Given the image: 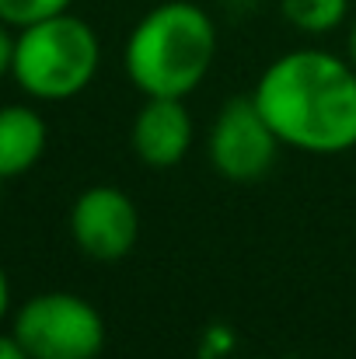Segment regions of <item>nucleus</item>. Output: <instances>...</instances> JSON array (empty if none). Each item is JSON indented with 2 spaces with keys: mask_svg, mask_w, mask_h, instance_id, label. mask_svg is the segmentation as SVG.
Returning a JSON list of instances; mask_svg holds the SVG:
<instances>
[{
  "mask_svg": "<svg viewBox=\"0 0 356 359\" xmlns=\"http://www.w3.org/2000/svg\"><path fill=\"white\" fill-rule=\"evenodd\" d=\"M283 147L346 154L356 147V67L329 49H294L272 60L251 91Z\"/></svg>",
  "mask_w": 356,
  "mask_h": 359,
  "instance_id": "obj_1",
  "label": "nucleus"
},
{
  "mask_svg": "<svg viewBox=\"0 0 356 359\" xmlns=\"http://www.w3.org/2000/svg\"><path fill=\"white\" fill-rule=\"evenodd\" d=\"M217 60V21L192 0L150 7L122 46V70L143 98H189Z\"/></svg>",
  "mask_w": 356,
  "mask_h": 359,
  "instance_id": "obj_2",
  "label": "nucleus"
},
{
  "mask_svg": "<svg viewBox=\"0 0 356 359\" xmlns=\"http://www.w3.org/2000/svg\"><path fill=\"white\" fill-rule=\"evenodd\" d=\"M98 67L102 42L95 28L70 11L18 28L11 77L28 98L67 102L95 81Z\"/></svg>",
  "mask_w": 356,
  "mask_h": 359,
  "instance_id": "obj_3",
  "label": "nucleus"
},
{
  "mask_svg": "<svg viewBox=\"0 0 356 359\" xmlns=\"http://www.w3.org/2000/svg\"><path fill=\"white\" fill-rule=\"evenodd\" d=\"M11 335L32 359H98L109 328L91 300L67 290H49L18 307Z\"/></svg>",
  "mask_w": 356,
  "mask_h": 359,
  "instance_id": "obj_4",
  "label": "nucleus"
},
{
  "mask_svg": "<svg viewBox=\"0 0 356 359\" xmlns=\"http://www.w3.org/2000/svg\"><path fill=\"white\" fill-rule=\"evenodd\" d=\"M279 136L258 112L251 95H235L210 122L206 133V157L210 168L237 185L258 182L272 171L279 157Z\"/></svg>",
  "mask_w": 356,
  "mask_h": 359,
  "instance_id": "obj_5",
  "label": "nucleus"
},
{
  "mask_svg": "<svg viewBox=\"0 0 356 359\" xmlns=\"http://www.w3.org/2000/svg\"><path fill=\"white\" fill-rule=\"evenodd\" d=\"M70 238L95 262H119L136 248L140 210L116 185H91L70 206Z\"/></svg>",
  "mask_w": 356,
  "mask_h": 359,
  "instance_id": "obj_6",
  "label": "nucleus"
},
{
  "mask_svg": "<svg viewBox=\"0 0 356 359\" xmlns=\"http://www.w3.org/2000/svg\"><path fill=\"white\" fill-rule=\"evenodd\" d=\"M196 140V122L185 98H147L129 126L133 154L157 171L178 168Z\"/></svg>",
  "mask_w": 356,
  "mask_h": 359,
  "instance_id": "obj_7",
  "label": "nucleus"
},
{
  "mask_svg": "<svg viewBox=\"0 0 356 359\" xmlns=\"http://www.w3.org/2000/svg\"><path fill=\"white\" fill-rule=\"evenodd\" d=\"M49 143L46 119L32 105H4L0 109V178H18L32 171Z\"/></svg>",
  "mask_w": 356,
  "mask_h": 359,
  "instance_id": "obj_8",
  "label": "nucleus"
},
{
  "mask_svg": "<svg viewBox=\"0 0 356 359\" xmlns=\"http://www.w3.org/2000/svg\"><path fill=\"white\" fill-rule=\"evenodd\" d=\"M279 11L290 28L304 35H329L350 18V0H283Z\"/></svg>",
  "mask_w": 356,
  "mask_h": 359,
  "instance_id": "obj_9",
  "label": "nucleus"
},
{
  "mask_svg": "<svg viewBox=\"0 0 356 359\" xmlns=\"http://www.w3.org/2000/svg\"><path fill=\"white\" fill-rule=\"evenodd\" d=\"M70 4L74 0H0V21L11 28H28L35 21L70 11Z\"/></svg>",
  "mask_w": 356,
  "mask_h": 359,
  "instance_id": "obj_10",
  "label": "nucleus"
},
{
  "mask_svg": "<svg viewBox=\"0 0 356 359\" xmlns=\"http://www.w3.org/2000/svg\"><path fill=\"white\" fill-rule=\"evenodd\" d=\"M14 42H18V35H11V25L0 21V77H7L14 67Z\"/></svg>",
  "mask_w": 356,
  "mask_h": 359,
  "instance_id": "obj_11",
  "label": "nucleus"
},
{
  "mask_svg": "<svg viewBox=\"0 0 356 359\" xmlns=\"http://www.w3.org/2000/svg\"><path fill=\"white\" fill-rule=\"evenodd\" d=\"M0 359H32V356L21 349V342H18L11 332H7V335L0 332Z\"/></svg>",
  "mask_w": 356,
  "mask_h": 359,
  "instance_id": "obj_12",
  "label": "nucleus"
},
{
  "mask_svg": "<svg viewBox=\"0 0 356 359\" xmlns=\"http://www.w3.org/2000/svg\"><path fill=\"white\" fill-rule=\"evenodd\" d=\"M7 311H11V279H7V272L0 269V325H4Z\"/></svg>",
  "mask_w": 356,
  "mask_h": 359,
  "instance_id": "obj_13",
  "label": "nucleus"
},
{
  "mask_svg": "<svg viewBox=\"0 0 356 359\" xmlns=\"http://www.w3.org/2000/svg\"><path fill=\"white\" fill-rule=\"evenodd\" d=\"M346 56H350V63L356 67V21H353V28H350V46H346Z\"/></svg>",
  "mask_w": 356,
  "mask_h": 359,
  "instance_id": "obj_14",
  "label": "nucleus"
}]
</instances>
